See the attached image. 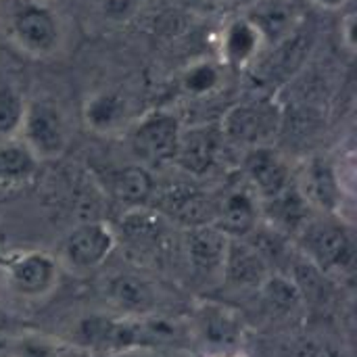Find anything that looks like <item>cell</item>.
Wrapping results in <instances>:
<instances>
[{
    "label": "cell",
    "instance_id": "cell-1",
    "mask_svg": "<svg viewBox=\"0 0 357 357\" xmlns=\"http://www.w3.org/2000/svg\"><path fill=\"white\" fill-rule=\"evenodd\" d=\"M4 25L8 40L25 56L50 59L63 48V19L48 0H15Z\"/></svg>",
    "mask_w": 357,
    "mask_h": 357
},
{
    "label": "cell",
    "instance_id": "cell-2",
    "mask_svg": "<svg viewBox=\"0 0 357 357\" xmlns=\"http://www.w3.org/2000/svg\"><path fill=\"white\" fill-rule=\"evenodd\" d=\"M297 238L303 257L326 276L347 274L356 264L354 234L339 215H312Z\"/></svg>",
    "mask_w": 357,
    "mask_h": 357
},
{
    "label": "cell",
    "instance_id": "cell-3",
    "mask_svg": "<svg viewBox=\"0 0 357 357\" xmlns=\"http://www.w3.org/2000/svg\"><path fill=\"white\" fill-rule=\"evenodd\" d=\"M128 142L130 151L136 157L138 165L153 169H163L174 165L180 136H182V119L169 109H155L130 121Z\"/></svg>",
    "mask_w": 357,
    "mask_h": 357
},
{
    "label": "cell",
    "instance_id": "cell-4",
    "mask_svg": "<svg viewBox=\"0 0 357 357\" xmlns=\"http://www.w3.org/2000/svg\"><path fill=\"white\" fill-rule=\"evenodd\" d=\"M42 163L61 159L69 146V119L63 107L46 96L27 98L17 136Z\"/></svg>",
    "mask_w": 357,
    "mask_h": 357
},
{
    "label": "cell",
    "instance_id": "cell-5",
    "mask_svg": "<svg viewBox=\"0 0 357 357\" xmlns=\"http://www.w3.org/2000/svg\"><path fill=\"white\" fill-rule=\"evenodd\" d=\"M280 119L282 117L276 105L266 100H253L232 107L220 119V126L226 142L241 144L247 151L251 146L268 144L270 136L276 134Z\"/></svg>",
    "mask_w": 357,
    "mask_h": 357
},
{
    "label": "cell",
    "instance_id": "cell-6",
    "mask_svg": "<svg viewBox=\"0 0 357 357\" xmlns=\"http://www.w3.org/2000/svg\"><path fill=\"white\" fill-rule=\"evenodd\" d=\"M117 247V234L105 222H84L67 232L61 243V259L77 272L100 268Z\"/></svg>",
    "mask_w": 357,
    "mask_h": 357
},
{
    "label": "cell",
    "instance_id": "cell-7",
    "mask_svg": "<svg viewBox=\"0 0 357 357\" xmlns=\"http://www.w3.org/2000/svg\"><path fill=\"white\" fill-rule=\"evenodd\" d=\"M226 144L220 121L184 128L174 165L195 178L207 176L220 163Z\"/></svg>",
    "mask_w": 357,
    "mask_h": 357
},
{
    "label": "cell",
    "instance_id": "cell-8",
    "mask_svg": "<svg viewBox=\"0 0 357 357\" xmlns=\"http://www.w3.org/2000/svg\"><path fill=\"white\" fill-rule=\"evenodd\" d=\"M195 331L205 349L215 357L234 356L245 339V324L241 316L218 303H205L195 318Z\"/></svg>",
    "mask_w": 357,
    "mask_h": 357
},
{
    "label": "cell",
    "instance_id": "cell-9",
    "mask_svg": "<svg viewBox=\"0 0 357 357\" xmlns=\"http://www.w3.org/2000/svg\"><path fill=\"white\" fill-rule=\"evenodd\" d=\"M8 284L25 297L50 293L59 280V261L44 251H19L2 261Z\"/></svg>",
    "mask_w": 357,
    "mask_h": 357
},
{
    "label": "cell",
    "instance_id": "cell-10",
    "mask_svg": "<svg viewBox=\"0 0 357 357\" xmlns=\"http://www.w3.org/2000/svg\"><path fill=\"white\" fill-rule=\"evenodd\" d=\"M243 178L259 201L272 199L293 184V172L284 157L270 144L251 146L243 155Z\"/></svg>",
    "mask_w": 357,
    "mask_h": 357
},
{
    "label": "cell",
    "instance_id": "cell-11",
    "mask_svg": "<svg viewBox=\"0 0 357 357\" xmlns=\"http://www.w3.org/2000/svg\"><path fill=\"white\" fill-rule=\"evenodd\" d=\"M295 182L312 209H318L322 215H339L345 201V182L339 167L331 159H310L301 172V178Z\"/></svg>",
    "mask_w": 357,
    "mask_h": 357
},
{
    "label": "cell",
    "instance_id": "cell-12",
    "mask_svg": "<svg viewBox=\"0 0 357 357\" xmlns=\"http://www.w3.org/2000/svg\"><path fill=\"white\" fill-rule=\"evenodd\" d=\"M261 222V209L257 195L243 184L228 188L213 207V226L220 228L228 238H245Z\"/></svg>",
    "mask_w": 357,
    "mask_h": 357
},
{
    "label": "cell",
    "instance_id": "cell-13",
    "mask_svg": "<svg viewBox=\"0 0 357 357\" xmlns=\"http://www.w3.org/2000/svg\"><path fill=\"white\" fill-rule=\"evenodd\" d=\"M264 48H266V40L259 27L247 15H236L230 17L220 31L218 61L226 69L243 71L257 61Z\"/></svg>",
    "mask_w": 357,
    "mask_h": 357
},
{
    "label": "cell",
    "instance_id": "cell-14",
    "mask_svg": "<svg viewBox=\"0 0 357 357\" xmlns=\"http://www.w3.org/2000/svg\"><path fill=\"white\" fill-rule=\"evenodd\" d=\"M132 121V107L123 92L115 88H98L82 102V123L96 136H113Z\"/></svg>",
    "mask_w": 357,
    "mask_h": 357
},
{
    "label": "cell",
    "instance_id": "cell-15",
    "mask_svg": "<svg viewBox=\"0 0 357 357\" xmlns=\"http://www.w3.org/2000/svg\"><path fill=\"white\" fill-rule=\"evenodd\" d=\"M259 209H261V222L284 236H297L301 228L312 220V211H314L295 180L276 197L259 201Z\"/></svg>",
    "mask_w": 357,
    "mask_h": 357
},
{
    "label": "cell",
    "instance_id": "cell-16",
    "mask_svg": "<svg viewBox=\"0 0 357 357\" xmlns=\"http://www.w3.org/2000/svg\"><path fill=\"white\" fill-rule=\"evenodd\" d=\"M230 238L213 224L190 226L184 232V251L188 264L201 274H220Z\"/></svg>",
    "mask_w": 357,
    "mask_h": 357
},
{
    "label": "cell",
    "instance_id": "cell-17",
    "mask_svg": "<svg viewBox=\"0 0 357 357\" xmlns=\"http://www.w3.org/2000/svg\"><path fill=\"white\" fill-rule=\"evenodd\" d=\"M220 274L234 289H259L270 274V266L245 238H230Z\"/></svg>",
    "mask_w": 357,
    "mask_h": 357
},
{
    "label": "cell",
    "instance_id": "cell-18",
    "mask_svg": "<svg viewBox=\"0 0 357 357\" xmlns=\"http://www.w3.org/2000/svg\"><path fill=\"white\" fill-rule=\"evenodd\" d=\"M213 207H215V201L211 197L188 186H178L161 195V209L172 220L184 224L186 228L211 224Z\"/></svg>",
    "mask_w": 357,
    "mask_h": 357
},
{
    "label": "cell",
    "instance_id": "cell-19",
    "mask_svg": "<svg viewBox=\"0 0 357 357\" xmlns=\"http://www.w3.org/2000/svg\"><path fill=\"white\" fill-rule=\"evenodd\" d=\"M264 33L266 46L270 42H282L287 40L297 21V8L291 0H257L249 4V10L245 13Z\"/></svg>",
    "mask_w": 357,
    "mask_h": 357
},
{
    "label": "cell",
    "instance_id": "cell-20",
    "mask_svg": "<svg viewBox=\"0 0 357 357\" xmlns=\"http://www.w3.org/2000/svg\"><path fill=\"white\" fill-rule=\"evenodd\" d=\"M42 161L19 140L8 138L0 140V186L17 188L29 184L38 172Z\"/></svg>",
    "mask_w": 357,
    "mask_h": 357
},
{
    "label": "cell",
    "instance_id": "cell-21",
    "mask_svg": "<svg viewBox=\"0 0 357 357\" xmlns=\"http://www.w3.org/2000/svg\"><path fill=\"white\" fill-rule=\"evenodd\" d=\"M226 77V67L218 59H197L188 63L180 75V88L190 98L215 94Z\"/></svg>",
    "mask_w": 357,
    "mask_h": 357
},
{
    "label": "cell",
    "instance_id": "cell-22",
    "mask_svg": "<svg viewBox=\"0 0 357 357\" xmlns=\"http://www.w3.org/2000/svg\"><path fill=\"white\" fill-rule=\"evenodd\" d=\"M107 295L119 310H126L130 316H140L155 303L153 289L142 278L132 274H119L111 278L107 284Z\"/></svg>",
    "mask_w": 357,
    "mask_h": 357
},
{
    "label": "cell",
    "instance_id": "cell-23",
    "mask_svg": "<svg viewBox=\"0 0 357 357\" xmlns=\"http://www.w3.org/2000/svg\"><path fill=\"white\" fill-rule=\"evenodd\" d=\"M113 192L121 203L138 209L144 207L155 197V180L151 172L142 165H130L115 174L113 178Z\"/></svg>",
    "mask_w": 357,
    "mask_h": 357
},
{
    "label": "cell",
    "instance_id": "cell-24",
    "mask_svg": "<svg viewBox=\"0 0 357 357\" xmlns=\"http://www.w3.org/2000/svg\"><path fill=\"white\" fill-rule=\"evenodd\" d=\"M266 303L282 314L295 312L303 303V295L297 282L289 274H268L264 284L259 287Z\"/></svg>",
    "mask_w": 357,
    "mask_h": 357
},
{
    "label": "cell",
    "instance_id": "cell-25",
    "mask_svg": "<svg viewBox=\"0 0 357 357\" xmlns=\"http://www.w3.org/2000/svg\"><path fill=\"white\" fill-rule=\"evenodd\" d=\"M27 98L15 84H0V140L17 138Z\"/></svg>",
    "mask_w": 357,
    "mask_h": 357
},
{
    "label": "cell",
    "instance_id": "cell-26",
    "mask_svg": "<svg viewBox=\"0 0 357 357\" xmlns=\"http://www.w3.org/2000/svg\"><path fill=\"white\" fill-rule=\"evenodd\" d=\"M8 357H67V347L50 337L25 333L10 339Z\"/></svg>",
    "mask_w": 357,
    "mask_h": 357
},
{
    "label": "cell",
    "instance_id": "cell-27",
    "mask_svg": "<svg viewBox=\"0 0 357 357\" xmlns=\"http://www.w3.org/2000/svg\"><path fill=\"white\" fill-rule=\"evenodd\" d=\"M291 357H337V354L318 339H303L291 347Z\"/></svg>",
    "mask_w": 357,
    "mask_h": 357
},
{
    "label": "cell",
    "instance_id": "cell-28",
    "mask_svg": "<svg viewBox=\"0 0 357 357\" xmlns=\"http://www.w3.org/2000/svg\"><path fill=\"white\" fill-rule=\"evenodd\" d=\"M357 25H356V13L354 10H347L339 23V36H341V46L349 52V54H356L357 46Z\"/></svg>",
    "mask_w": 357,
    "mask_h": 357
},
{
    "label": "cell",
    "instance_id": "cell-29",
    "mask_svg": "<svg viewBox=\"0 0 357 357\" xmlns=\"http://www.w3.org/2000/svg\"><path fill=\"white\" fill-rule=\"evenodd\" d=\"M320 10H343L351 0H307Z\"/></svg>",
    "mask_w": 357,
    "mask_h": 357
},
{
    "label": "cell",
    "instance_id": "cell-30",
    "mask_svg": "<svg viewBox=\"0 0 357 357\" xmlns=\"http://www.w3.org/2000/svg\"><path fill=\"white\" fill-rule=\"evenodd\" d=\"M8 345H10V339L8 341L0 339V357H8Z\"/></svg>",
    "mask_w": 357,
    "mask_h": 357
},
{
    "label": "cell",
    "instance_id": "cell-31",
    "mask_svg": "<svg viewBox=\"0 0 357 357\" xmlns=\"http://www.w3.org/2000/svg\"><path fill=\"white\" fill-rule=\"evenodd\" d=\"M247 2H249V4H253V2H257V0H247Z\"/></svg>",
    "mask_w": 357,
    "mask_h": 357
},
{
    "label": "cell",
    "instance_id": "cell-32",
    "mask_svg": "<svg viewBox=\"0 0 357 357\" xmlns=\"http://www.w3.org/2000/svg\"><path fill=\"white\" fill-rule=\"evenodd\" d=\"M226 357H236V356H226Z\"/></svg>",
    "mask_w": 357,
    "mask_h": 357
}]
</instances>
